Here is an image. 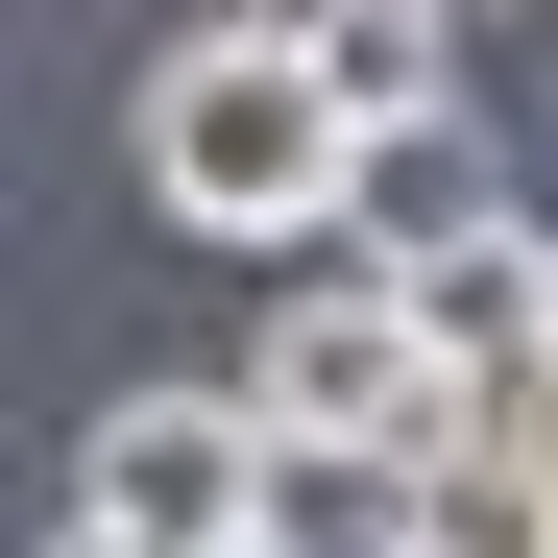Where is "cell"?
I'll return each instance as SVG.
<instances>
[{"mask_svg":"<svg viewBox=\"0 0 558 558\" xmlns=\"http://www.w3.org/2000/svg\"><path fill=\"white\" fill-rule=\"evenodd\" d=\"M49 510H98V534H146V558H243L267 510H292V461H267L243 389H122L98 437H73V486H49Z\"/></svg>","mask_w":558,"mask_h":558,"instance_id":"obj_3","label":"cell"},{"mask_svg":"<svg viewBox=\"0 0 558 558\" xmlns=\"http://www.w3.org/2000/svg\"><path fill=\"white\" fill-rule=\"evenodd\" d=\"M25 558H146V534H98V510H49V534H25Z\"/></svg>","mask_w":558,"mask_h":558,"instance_id":"obj_6","label":"cell"},{"mask_svg":"<svg viewBox=\"0 0 558 558\" xmlns=\"http://www.w3.org/2000/svg\"><path fill=\"white\" fill-rule=\"evenodd\" d=\"M146 195H170V243H340V170H364V122L316 98V49L292 25H219L195 49H146Z\"/></svg>","mask_w":558,"mask_h":558,"instance_id":"obj_1","label":"cell"},{"mask_svg":"<svg viewBox=\"0 0 558 558\" xmlns=\"http://www.w3.org/2000/svg\"><path fill=\"white\" fill-rule=\"evenodd\" d=\"M486 219H510V170H486V122L437 98V122H364L340 243H316V267H437V243H486Z\"/></svg>","mask_w":558,"mask_h":558,"instance_id":"obj_4","label":"cell"},{"mask_svg":"<svg viewBox=\"0 0 558 558\" xmlns=\"http://www.w3.org/2000/svg\"><path fill=\"white\" fill-rule=\"evenodd\" d=\"M534 558H558V437H534Z\"/></svg>","mask_w":558,"mask_h":558,"instance_id":"obj_7","label":"cell"},{"mask_svg":"<svg viewBox=\"0 0 558 558\" xmlns=\"http://www.w3.org/2000/svg\"><path fill=\"white\" fill-rule=\"evenodd\" d=\"M243 558H316V534H292V510H267V534H243Z\"/></svg>","mask_w":558,"mask_h":558,"instance_id":"obj_8","label":"cell"},{"mask_svg":"<svg viewBox=\"0 0 558 558\" xmlns=\"http://www.w3.org/2000/svg\"><path fill=\"white\" fill-rule=\"evenodd\" d=\"M292 49H316L340 122H437L461 98V0H292Z\"/></svg>","mask_w":558,"mask_h":558,"instance_id":"obj_5","label":"cell"},{"mask_svg":"<svg viewBox=\"0 0 558 558\" xmlns=\"http://www.w3.org/2000/svg\"><path fill=\"white\" fill-rule=\"evenodd\" d=\"M243 413H267V461H292V486H389V461L461 437V389H437V340H413L389 267H292V316L243 340Z\"/></svg>","mask_w":558,"mask_h":558,"instance_id":"obj_2","label":"cell"}]
</instances>
